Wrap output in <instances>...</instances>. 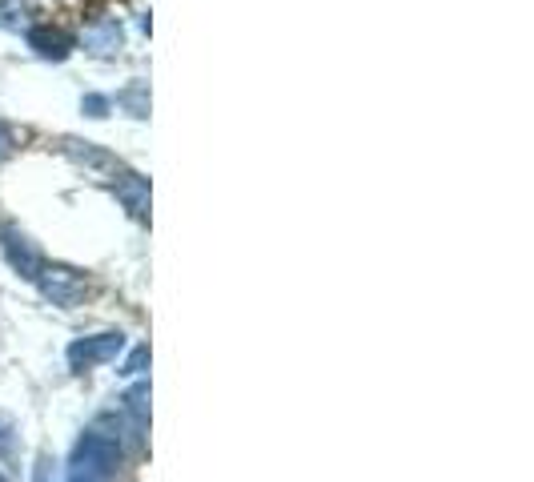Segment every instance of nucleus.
<instances>
[{
	"mask_svg": "<svg viewBox=\"0 0 534 482\" xmlns=\"http://www.w3.org/2000/svg\"><path fill=\"white\" fill-rule=\"evenodd\" d=\"M37 286H41V294L53 302V306H77L85 294H89V282H85V274L81 270H73V266H41V274H37Z\"/></svg>",
	"mask_w": 534,
	"mask_h": 482,
	"instance_id": "1",
	"label": "nucleus"
},
{
	"mask_svg": "<svg viewBox=\"0 0 534 482\" xmlns=\"http://www.w3.org/2000/svg\"><path fill=\"white\" fill-rule=\"evenodd\" d=\"M117 462H121L117 442H113V438H105V434H97V430H89V434L77 442V450H73V466H77V474L105 478V474H113V470H117Z\"/></svg>",
	"mask_w": 534,
	"mask_h": 482,
	"instance_id": "2",
	"label": "nucleus"
},
{
	"mask_svg": "<svg viewBox=\"0 0 534 482\" xmlns=\"http://www.w3.org/2000/svg\"><path fill=\"white\" fill-rule=\"evenodd\" d=\"M121 350H125V334H117V330L93 334V338H77V342L69 346V366H73V370H89V366H97V362L117 358Z\"/></svg>",
	"mask_w": 534,
	"mask_h": 482,
	"instance_id": "3",
	"label": "nucleus"
},
{
	"mask_svg": "<svg viewBox=\"0 0 534 482\" xmlns=\"http://www.w3.org/2000/svg\"><path fill=\"white\" fill-rule=\"evenodd\" d=\"M0 237H5V241H0V246H5V258H9V266H13L21 278H33V282H37V274H41V258L33 254V246H29V241H25L21 233H13V229H5Z\"/></svg>",
	"mask_w": 534,
	"mask_h": 482,
	"instance_id": "4",
	"label": "nucleus"
},
{
	"mask_svg": "<svg viewBox=\"0 0 534 482\" xmlns=\"http://www.w3.org/2000/svg\"><path fill=\"white\" fill-rule=\"evenodd\" d=\"M29 45L45 57V61H65L73 53V37L65 29H53V25H37L29 29Z\"/></svg>",
	"mask_w": 534,
	"mask_h": 482,
	"instance_id": "5",
	"label": "nucleus"
},
{
	"mask_svg": "<svg viewBox=\"0 0 534 482\" xmlns=\"http://www.w3.org/2000/svg\"><path fill=\"white\" fill-rule=\"evenodd\" d=\"M125 45V29H121V21H97L89 33H85V49L89 53H97V57H113L117 49Z\"/></svg>",
	"mask_w": 534,
	"mask_h": 482,
	"instance_id": "6",
	"label": "nucleus"
},
{
	"mask_svg": "<svg viewBox=\"0 0 534 482\" xmlns=\"http://www.w3.org/2000/svg\"><path fill=\"white\" fill-rule=\"evenodd\" d=\"M117 197L125 201V209H129L133 217H145V213H149V177H141V173L117 177Z\"/></svg>",
	"mask_w": 534,
	"mask_h": 482,
	"instance_id": "7",
	"label": "nucleus"
},
{
	"mask_svg": "<svg viewBox=\"0 0 534 482\" xmlns=\"http://www.w3.org/2000/svg\"><path fill=\"white\" fill-rule=\"evenodd\" d=\"M65 153L77 161V165H85V169H93V173H113L117 169V161L105 153V149H97L93 141H65Z\"/></svg>",
	"mask_w": 534,
	"mask_h": 482,
	"instance_id": "8",
	"label": "nucleus"
},
{
	"mask_svg": "<svg viewBox=\"0 0 534 482\" xmlns=\"http://www.w3.org/2000/svg\"><path fill=\"white\" fill-rule=\"evenodd\" d=\"M33 21V0H0V29L21 33Z\"/></svg>",
	"mask_w": 534,
	"mask_h": 482,
	"instance_id": "9",
	"label": "nucleus"
},
{
	"mask_svg": "<svg viewBox=\"0 0 534 482\" xmlns=\"http://www.w3.org/2000/svg\"><path fill=\"white\" fill-rule=\"evenodd\" d=\"M145 81H133L125 93H117V105H125L133 117H149V101H145Z\"/></svg>",
	"mask_w": 534,
	"mask_h": 482,
	"instance_id": "10",
	"label": "nucleus"
},
{
	"mask_svg": "<svg viewBox=\"0 0 534 482\" xmlns=\"http://www.w3.org/2000/svg\"><path fill=\"white\" fill-rule=\"evenodd\" d=\"M125 410L133 414V422L137 426H145L149 422V386L141 382V386H133L129 394H125Z\"/></svg>",
	"mask_w": 534,
	"mask_h": 482,
	"instance_id": "11",
	"label": "nucleus"
},
{
	"mask_svg": "<svg viewBox=\"0 0 534 482\" xmlns=\"http://www.w3.org/2000/svg\"><path fill=\"white\" fill-rule=\"evenodd\" d=\"M149 366V346H137L133 354H129V362H125V370L121 374H141Z\"/></svg>",
	"mask_w": 534,
	"mask_h": 482,
	"instance_id": "12",
	"label": "nucleus"
},
{
	"mask_svg": "<svg viewBox=\"0 0 534 482\" xmlns=\"http://www.w3.org/2000/svg\"><path fill=\"white\" fill-rule=\"evenodd\" d=\"M85 113L89 117H105L109 113V101L105 97H85Z\"/></svg>",
	"mask_w": 534,
	"mask_h": 482,
	"instance_id": "13",
	"label": "nucleus"
},
{
	"mask_svg": "<svg viewBox=\"0 0 534 482\" xmlns=\"http://www.w3.org/2000/svg\"><path fill=\"white\" fill-rule=\"evenodd\" d=\"M9 149H13V137H9V129H5V125H0V161L9 157Z\"/></svg>",
	"mask_w": 534,
	"mask_h": 482,
	"instance_id": "14",
	"label": "nucleus"
},
{
	"mask_svg": "<svg viewBox=\"0 0 534 482\" xmlns=\"http://www.w3.org/2000/svg\"><path fill=\"white\" fill-rule=\"evenodd\" d=\"M49 474H53V462L41 458V462H37V482H49Z\"/></svg>",
	"mask_w": 534,
	"mask_h": 482,
	"instance_id": "15",
	"label": "nucleus"
},
{
	"mask_svg": "<svg viewBox=\"0 0 534 482\" xmlns=\"http://www.w3.org/2000/svg\"><path fill=\"white\" fill-rule=\"evenodd\" d=\"M69 482H101V478H93V474H73Z\"/></svg>",
	"mask_w": 534,
	"mask_h": 482,
	"instance_id": "16",
	"label": "nucleus"
},
{
	"mask_svg": "<svg viewBox=\"0 0 534 482\" xmlns=\"http://www.w3.org/2000/svg\"><path fill=\"white\" fill-rule=\"evenodd\" d=\"M0 482H5V474H0Z\"/></svg>",
	"mask_w": 534,
	"mask_h": 482,
	"instance_id": "17",
	"label": "nucleus"
}]
</instances>
